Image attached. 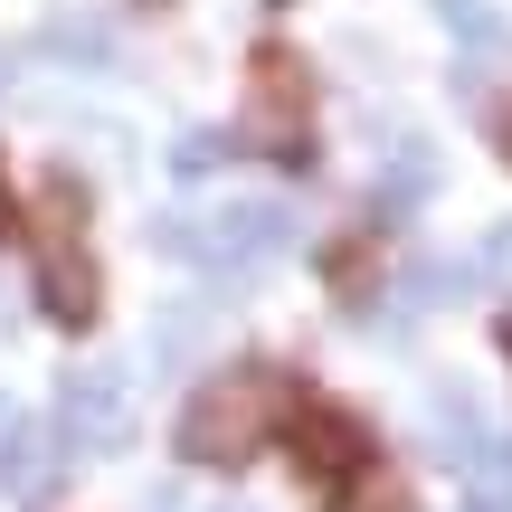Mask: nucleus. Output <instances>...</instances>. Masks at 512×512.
Returning <instances> with one entry per match:
<instances>
[{
    "mask_svg": "<svg viewBox=\"0 0 512 512\" xmlns=\"http://www.w3.org/2000/svg\"><path fill=\"white\" fill-rule=\"evenodd\" d=\"M294 408H304V389H294L285 361H238L181 408V456L190 465H247Z\"/></svg>",
    "mask_w": 512,
    "mask_h": 512,
    "instance_id": "obj_1",
    "label": "nucleus"
},
{
    "mask_svg": "<svg viewBox=\"0 0 512 512\" xmlns=\"http://www.w3.org/2000/svg\"><path fill=\"white\" fill-rule=\"evenodd\" d=\"M152 238H162L171 256H200L209 275H256L266 256L294 247V209H275V200H228V209H209L200 228H190V219H162Z\"/></svg>",
    "mask_w": 512,
    "mask_h": 512,
    "instance_id": "obj_2",
    "label": "nucleus"
},
{
    "mask_svg": "<svg viewBox=\"0 0 512 512\" xmlns=\"http://www.w3.org/2000/svg\"><path fill=\"white\" fill-rule=\"evenodd\" d=\"M38 304L67 332L95 323V256H86V228H76V181H48V209H38Z\"/></svg>",
    "mask_w": 512,
    "mask_h": 512,
    "instance_id": "obj_3",
    "label": "nucleus"
},
{
    "mask_svg": "<svg viewBox=\"0 0 512 512\" xmlns=\"http://www.w3.org/2000/svg\"><path fill=\"white\" fill-rule=\"evenodd\" d=\"M57 437H67L76 456H114V446L133 437V380L124 370H67V389H57Z\"/></svg>",
    "mask_w": 512,
    "mask_h": 512,
    "instance_id": "obj_4",
    "label": "nucleus"
},
{
    "mask_svg": "<svg viewBox=\"0 0 512 512\" xmlns=\"http://www.w3.org/2000/svg\"><path fill=\"white\" fill-rule=\"evenodd\" d=\"M304 114H313V86L285 48H256V95H247V143L256 152H304Z\"/></svg>",
    "mask_w": 512,
    "mask_h": 512,
    "instance_id": "obj_5",
    "label": "nucleus"
},
{
    "mask_svg": "<svg viewBox=\"0 0 512 512\" xmlns=\"http://www.w3.org/2000/svg\"><path fill=\"white\" fill-rule=\"evenodd\" d=\"M294 446H304V475L313 484H342L370 465V437L361 418H342V408H294Z\"/></svg>",
    "mask_w": 512,
    "mask_h": 512,
    "instance_id": "obj_6",
    "label": "nucleus"
},
{
    "mask_svg": "<svg viewBox=\"0 0 512 512\" xmlns=\"http://www.w3.org/2000/svg\"><path fill=\"white\" fill-rule=\"evenodd\" d=\"M427 190H437V143H418V133H399V143L380 152V200H389V209H418Z\"/></svg>",
    "mask_w": 512,
    "mask_h": 512,
    "instance_id": "obj_7",
    "label": "nucleus"
},
{
    "mask_svg": "<svg viewBox=\"0 0 512 512\" xmlns=\"http://www.w3.org/2000/svg\"><path fill=\"white\" fill-rule=\"evenodd\" d=\"M38 475H48L38 465V418L19 399H0V494H29Z\"/></svg>",
    "mask_w": 512,
    "mask_h": 512,
    "instance_id": "obj_8",
    "label": "nucleus"
},
{
    "mask_svg": "<svg viewBox=\"0 0 512 512\" xmlns=\"http://www.w3.org/2000/svg\"><path fill=\"white\" fill-rule=\"evenodd\" d=\"M48 48L76 57V67H114V29H105L95 10H57V19H48Z\"/></svg>",
    "mask_w": 512,
    "mask_h": 512,
    "instance_id": "obj_9",
    "label": "nucleus"
},
{
    "mask_svg": "<svg viewBox=\"0 0 512 512\" xmlns=\"http://www.w3.org/2000/svg\"><path fill=\"white\" fill-rule=\"evenodd\" d=\"M427 427H437V456H456V465L484 446V418H475L465 389H437V399H427Z\"/></svg>",
    "mask_w": 512,
    "mask_h": 512,
    "instance_id": "obj_10",
    "label": "nucleus"
},
{
    "mask_svg": "<svg viewBox=\"0 0 512 512\" xmlns=\"http://www.w3.org/2000/svg\"><path fill=\"white\" fill-rule=\"evenodd\" d=\"M332 512H399V484H389V475H370V465H361V475H351L342 494H332Z\"/></svg>",
    "mask_w": 512,
    "mask_h": 512,
    "instance_id": "obj_11",
    "label": "nucleus"
},
{
    "mask_svg": "<svg viewBox=\"0 0 512 512\" xmlns=\"http://www.w3.org/2000/svg\"><path fill=\"white\" fill-rule=\"evenodd\" d=\"M228 152H238L228 133H181V152H171V162H181V171H209V162H228Z\"/></svg>",
    "mask_w": 512,
    "mask_h": 512,
    "instance_id": "obj_12",
    "label": "nucleus"
},
{
    "mask_svg": "<svg viewBox=\"0 0 512 512\" xmlns=\"http://www.w3.org/2000/svg\"><path fill=\"white\" fill-rule=\"evenodd\" d=\"M494 266H512V219H503V228H494Z\"/></svg>",
    "mask_w": 512,
    "mask_h": 512,
    "instance_id": "obj_13",
    "label": "nucleus"
},
{
    "mask_svg": "<svg viewBox=\"0 0 512 512\" xmlns=\"http://www.w3.org/2000/svg\"><path fill=\"white\" fill-rule=\"evenodd\" d=\"M494 133H503V162H512V105H503V124H494Z\"/></svg>",
    "mask_w": 512,
    "mask_h": 512,
    "instance_id": "obj_14",
    "label": "nucleus"
},
{
    "mask_svg": "<svg viewBox=\"0 0 512 512\" xmlns=\"http://www.w3.org/2000/svg\"><path fill=\"white\" fill-rule=\"evenodd\" d=\"M465 512H512V503H484V494H475V503H465Z\"/></svg>",
    "mask_w": 512,
    "mask_h": 512,
    "instance_id": "obj_15",
    "label": "nucleus"
},
{
    "mask_svg": "<svg viewBox=\"0 0 512 512\" xmlns=\"http://www.w3.org/2000/svg\"><path fill=\"white\" fill-rule=\"evenodd\" d=\"M0 228H10V181H0Z\"/></svg>",
    "mask_w": 512,
    "mask_h": 512,
    "instance_id": "obj_16",
    "label": "nucleus"
},
{
    "mask_svg": "<svg viewBox=\"0 0 512 512\" xmlns=\"http://www.w3.org/2000/svg\"><path fill=\"white\" fill-rule=\"evenodd\" d=\"M152 512H171V494H152Z\"/></svg>",
    "mask_w": 512,
    "mask_h": 512,
    "instance_id": "obj_17",
    "label": "nucleus"
},
{
    "mask_svg": "<svg viewBox=\"0 0 512 512\" xmlns=\"http://www.w3.org/2000/svg\"><path fill=\"white\" fill-rule=\"evenodd\" d=\"M503 351H512V323H503Z\"/></svg>",
    "mask_w": 512,
    "mask_h": 512,
    "instance_id": "obj_18",
    "label": "nucleus"
}]
</instances>
